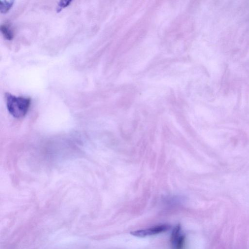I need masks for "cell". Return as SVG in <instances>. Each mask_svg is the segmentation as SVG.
Wrapping results in <instances>:
<instances>
[{
    "label": "cell",
    "mask_w": 249,
    "mask_h": 249,
    "mask_svg": "<svg viewBox=\"0 0 249 249\" xmlns=\"http://www.w3.org/2000/svg\"><path fill=\"white\" fill-rule=\"evenodd\" d=\"M5 97L8 110L13 117L21 118L26 115L30 105V99L16 97L10 93H6Z\"/></svg>",
    "instance_id": "cell-1"
},
{
    "label": "cell",
    "mask_w": 249,
    "mask_h": 249,
    "mask_svg": "<svg viewBox=\"0 0 249 249\" xmlns=\"http://www.w3.org/2000/svg\"><path fill=\"white\" fill-rule=\"evenodd\" d=\"M171 228V225L168 224H163L156 226L147 229L133 231L131 233V234L135 236L144 237L167 231Z\"/></svg>",
    "instance_id": "cell-2"
},
{
    "label": "cell",
    "mask_w": 249,
    "mask_h": 249,
    "mask_svg": "<svg viewBox=\"0 0 249 249\" xmlns=\"http://www.w3.org/2000/svg\"><path fill=\"white\" fill-rule=\"evenodd\" d=\"M1 30L5 38L7 40H11L14 38V31L10 26L6 24L1 25Z\"/></svg>",
    "instance_id": "cell-3"
},
{
    "label": "cell",
    "mask_w": 249,
    "mask_h": 249,
    "mask_svg": "<svg viewBox=\"0 0 249 249\" xmlns=\"http://www.w3.org/2000/svg\"><path fill=\"white\" fill-rule=\"evenodd\" d=\"M14 1H1L0 4V11L1 13L5 14L7 13L13 7Z\"/></svg>",
    "instance_id": "cell-4"
},
{
    "label": "cell",
    "mask_w": 249,
    "mask_h": 249,
    "mask_svg": "<svg viewBox=\"0 0 249 249\" xmlns=\"http://www.w3.org/2000/svg\"><path fill=\"white\" fill-rule=\"evenodd\" d=\"M181 226L180 225H178L173 230L171 238V241L173 244H174L181 235Z\"/></svg>",
    "instance_id": "cell-5"
},
{
    "label": "cell",
    "mask_w": 249,
    "mask_h": 249,
    "mask_svg": "<svg viewBox=\"0 0 249 249\" xmlns=\"http://www.w3.org/2000/svg\"><path fill=\"white\" fill-rule=\"evenodd\" d=\"M185 242V236L184 235H181L173 245L175 249H183Z\"/></svg>",
    "instance_id": "cell-6"
},
{
    "label": "cell",
    "mask_w": 249,
    "mask_h": 249,
    "mask_svg": "<svg viewBox=\"0 0 249 249\" xmlns=\"http://www.w3.org/2000/svg\"><path fill=\"white\" fill-rule=\"evenodd\" d=\"M72 1H61L58 4V7L57 8L58 12H60L62 9L67 7L71 3Z\"/></svg>",
    "instance_id": "cell-7"
}]
</instances>
